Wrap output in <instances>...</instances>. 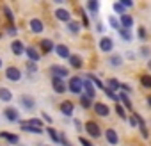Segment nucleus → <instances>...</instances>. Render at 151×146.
<instances>
[{
  "label": "nucleus",
  "instance_id": "1",
  "mask_svg": "<svg viewBox=\"0 0 151 146\" xmlns=\"http://www.w3.org/2000/svg\"><path fill=\"white\" fill-rule=\"evenodd\" d=\"M82 84H84V79H80V77H71L66 86H68V91H71L73 95H82L84 93L82 91Z\"/></svg>",
  "mask_w": 151,
  "mask_h": 146
},
{
  "label": "nucleus",
  "instance_id": "2",
  "mask_svg": "<svg viewBox=\"0 0 151 146\" xmlns=\"http://www.w3.org/2000/svg\"><path fill=\"white\" fill-rule=\"evenodd\" d=\"M6 79L11 82H20L22 80V69L16 66H7L6 68Z\"/></svg>",
  "mask_w": 151,
  "mask_h": 146
},
{
  "label": "nucleus",
  "instance_id": "3",
  "mask_svg": "<svg viewBox=\"0 0 151 146\" xmlns=\"http://www.w3.org/2000/svg\"><path fill=\"white\" fill-rule=\"evenodd\" d=\"M50 73H52V77H55V79H62V80L69 75L68 68L59 66V64H52V66H50Z\"/></svg>",
  "mask_w": 151,
  "mask_h": 146
},
{
  "label": "nucleus",
  "instance_id": "4",
  "mask_svg": "<svg viewBox=\"0 0 151 146\" xmlns=\"http://www.w3.org/2000/svg\"><path fill=\"white\" fill-rule=\"evenodd\" d=\"M4 118L9 123H18L20 121V111L16 107H6L4 109Z\"/></svg>",
  "mask_w": 151,
  "mask_h": 146
},
{
  "label": "nucleus",
  "instance_id": "5",
  "mask_svg": "<svg viewBox=\"0 0 151 146\" xmlns=\"http://www.w3.org/2000/svg\"><path fill=\"white\" fill-rule=\"evenodd\" d=\"M84 128H86V132H87L93 139H98V137L101 135V128H100V125L94 123V121H87Z\"/></svg>",
  "mask_w": 151,
  "mask_h": 146
},
{
  "label": "nucleus",
  "instance_id": "6",
  "mask_svg": "<svg viewBox=\"0 0 151 146\" xmlns=\"http://www.w3.org/2000/svg\"><path fill=\"white\" fill-rule=\"evenodd\" d=\"M52 87H53V91H55L57 95H64V93L68 91L66 82H64L62 79H55V77H52Z\"/></svg>",
  "mask_w": 151,
  "mask_h": 146
},
{
  "label": "nucleus",
  "instance_id": "7",
  "mask_svg": "<svg viewBox=\"0 0 151 146\" xmlns=\"http://www.w3.org/2000/svg\"><path fill=\"white\" fill-rule=\"evenodd\" d=\"M20 105H22L23 109H27V111H32V109L36 107V98L30 96V95H22V96H20Z\"/></svg>",
  "mask_w": 151,
  "mask_h": 146
},
{
  "label": "nucleus",
  "instance_id": "8",
  "mask_svg": "<svg viewBox=\"0 0 151 146\" xmlns=\"http://www.w3.org/2000/svg\"><path fill=\"white\" fill-rule=\"evenodd\" d=\"M93 109H94V112H96L98 116H101V118H107V116L110 114L109 105L103 103V102H96V103H93Z\"/></svg>",
  "mask_w": 151,
  "mask_h": 146
},
{
  "label": "nucleus",
  "instance_id": "9",
  "mask_svg": "<svg viewBox=\"0 0 151 146\" xmlns=\"http://www.w3.org/2000/svg\"><path fill=\"white\" fill-rule=\"evenodd\" d=\"M25 55L29 57V61L30 62H37L39 59H41V53H39V50L36 48V46H25Z\"/></svg>",
  "mask_w": 151,
  "mask_h": 146
},
{
  "label": "nucleus",
  "instance_id": "10",
  "mask_svg": "<svg viewBox=\"0 0 151 146\" xmlns=\"http://www.w3.org/2000/svg\"><path fill=\"white\" fill-rule=\"evenodd\" d=\"M82 91H86V96H87V98L94 100V96H96V87L93 86V82H91L89 79L84 80V84H82Z\"/></svg>",
  "mask_w": 151,
  "mask_h": 146
},
{
  "label": "nucleus",
  "instance_id": "11",
  "mask_svg": "<svg viewBox=\"0 0 151 146\" xmlns=\"http://www.w3.org/2000/svg\"><path fill=\"white\" fill-rule=\"evenodd\" d=\"M29 27H30V30H32L34 34H41V32L45 30V23H43L39 18H32V20L29 22Z\"/></svg>",
  "mask_w": 151,
  "mask_h": 146
},
{
  "label": "nucleus",
  "instance_id": "12",
  "mask_svg": "<svg viewBox=\"0 0 151 146\" xmlns=\"http://www.w3.org/2000/svg\"><path fill=\"white\" fill-rule=\"evenodd\" d=\"M0 137H2L4 141H7L9 144H13V146L20 144V135H18V134H11V132H0Z\"/></svg>",
  "mask_w": 151,
  "mask_h": 146
},
{
  "label": "nucleus",
  "instance_id": "13",
  "mask_svg": "<svg viewBox=\"0 0 151 146\" xmlns=\"http://www.w3.org/2000/svg\"><path fill=\"white\" fill-rule=\"evenodd\" d=\"M100 50L101 52H105V53H109V52H112L114 50V41L110 39V38H101L100 39Z\"/></svg>",
  "mask_w": 151,
  "mask_h": 146
},
{
  "label": "nucleus",
  "instance_id": "14",
  "mask_svg": "<svg viewBox=\"0 0 151 146\" xmlns=\"http://www.w3.org/2000/svg\"><path fill=\"white\" fill-rule=\"evenodd\" d=\"M55 18H57L59 22H66V23H69V22H71V13H69L68 9L59 7V9L55 11Z\"/></svg>",
  "mask_w": 151,
  "mask_h": 146
},
{
  "label": "nucleus",
  "instance_id": "15",
  "mask_svg": "<svg viewBox=\"0 0 151 146\" xmlns=\"http://www.w3.org/2000/svg\"><path fill=\"white\" fill-rule=\"evenodd\" d=\"M53 52H55L57 57H60V59H69V55H71V52H69V48H68L66 45H55Z\"/></svg>",
  "mask_w": 151,
  "mask_h": 146
},
{
  "label": "nucleus",
  "instance_id": "16",
  "mask_svg": "<svg viewBox=\"0 0 151 146\" xmlns=\"http://www.w3.org/2000/svg\"><path fill=\"white\" fill-rule=\"evenodd\" d=\"M60 112H62L66 118H71V116H73V112H75V105H73L69 100H66V102H62V103H60Z\"/></svg>",
  "mask_w": 151,
  "mask_h": 146
},
{
  "label": "nucleus",
  "instance_id": "17",
  "mask_svg": "<svg viewBox=\"0 0 151 146\" xmlns=\"http://www.w3.org/2000/svg\"><path fill=\"white\" fill-rule=\"evenodd\" d=\"M105 139H107V142L112 144V146H116V144L119 142V135H117V132H116L114 128H107V132H105Z\"/></svg>",
  "mask_w": 151,
  "mask_h": 146
},
{
  "label": "nucleus",
  "instance_id": "18",
  "mask_svg": "<svg viewBox=\"0 0 151 146\" xmlns=\"http://www.w3.org/2000/svg\"><path fill=\"white\" fill-rule=\"evenodd\" d=\"M39 48H41L43 53H52L53 48H55V45H53L52 39H43V41H39Z\"/></svg>",
  "mask_w": 151,
  "mask_h": 146
},
{
  "label": "nucleus",
  "instance_id": "19",
  "mask_svg": "<svg viewBox=\"0 0 151 146\" xmlns=\"http://www.w3.org/2000/svg\"><path fill=\"white\" fill-rule=\"evenodd\" d=\"M11 50H13L14 55H23V53H25V45H23L20 39H14V41L11 43Z\"/></svg>",
  "mask_w": 151,
  "mask_h": 146
},
{
  "label": "nucleus",
  "instance_id": "20",
  "mask_svg": "<svg viewBox=\"0 0 151 146\" xmlns=\"http://www.w3.org/2000/svg\"><path fill=\"white\" fill-rule=\"evenodd\" d=\"M68 61H69L71 68H75V69H80V68L84 66V61H82V57H80V55H77V53H71Z\"/></svg>",
  "mask_w": 151,
  "mask_h": 146
},
{
  "label": "nucleus",
  "instance_id": "21",
  "mask_svg": "<svg viewBox=\"0 0 151 146\" xmlns=\"http://www.w3.org/2000/svg\"><path fill=\"white\" fill-rule=\"evenodd\" d=\"M0 102H4V103H11V102H13V93H11V89L0 87Z\"/></svg>",
  "mask_w": 151,
  "mask_h": 146
},
{
  "label": "nucleus",
  "instance_id": "22",
  "mask_svg": "<svg viewBox=\"0 0 151 146\" xmlns=\"http://www.w3.org/2000/svg\"><path fill=\"white\" fill-rule=\"evenodd\" d=\"M119 23H121V29H128V30H130L132 25H133V18H132L130 14L124 13V14L121 16V20H119Z\"/></svg>",
  "mask_w": 151,
  "mask_h": 146
},
{
  "label": "nucleus",
  "instance_id": "23",
  "mask_svg": "<svg viewBox=\"0 0 151 146\" xmlns=\"http://www.w3.org/2000/svg\"><path fill=\"white\" fill-rule=\"evenodd\" d=\"M80 29H82V25H80L78 22H73V20H71V22L68 23V32H69V34H78Z\"/></svg>",
  "mask_w": 151,
  "mask_h": 146
},
{
  "label": "nucleus",
  "instance_id": "24",
  "mask_svg": "<svg viewBox=\"0 0 151 146\" xmlns=\"http://www.w3.org/2000/svg\"><path fill=\"white\" fill-rule=\"evenodd\" d=\"M119 86H121V82H119L117 79H110V80L107 82V86H105V87H107L109 91H112V93H114L116 89H119Z\"/></svg>",
  "mask_w": 151,
  "mask_h": 146
},
{
  "label": "nucleus",
  "instance_id": "25",
  "mask_svg": "<svg viewBox=\"0 0 151 146\" xmlns=\"http://www.w3.org/2000/svg\"><path fill=\"white\" fill-rule=\"evenodd\" d=\"M2 11H4V16H6V20L13 25V22H14V14H13V11H11V7H7V6H4L2 7Z\"/></svg>",
  "mask_w": 151,
  "mask_h": 146
},
{
  "label": "nucleus",
  "instance_id": "26",
  "mask_svg": "<svg viewBox=\"0 0 151 146\" xmlns=\"http://www.w3.org/2000/svg\"><path fill=\"white\" fill-rule=\"evenodd\" d=\"M25 123L29 126H34V128H43V121L37 119V118H30V119H25Z\"/></svg>",
  "mask_w": 151,
  "mask_h": 146
},
{
  "label": "nucleus",
  "instance_id": "27",
  "mask_svg": "<svg viewBox=\"0 0 151 146\" xmlns=\"http://www.w3.org/2000/svg\"><path fill=\"white\" fill-rule=\"evenodd\" d=\"M86 7H87V9L91 11V14H96V13H98V9H100V4L96 2V0H89Z\"/></svg>",
  "mask_w": 151,
  "mask_h": 146
},
{
  "label": "nucleus",
  "instance_id": "28",
  "mask_svg": "<svg viewBox=\"0 0 151 146\" xmlns=\"http://www.w3.org/2000/svg\"><path fill=\"white\" fill-rule=\"evenodd\" d=\"M117 100H121L124 107L132 109V102H130V98H128V95H126V93H119V95H117Z\"/></svg>",
  "mask_w": 151,
  "mask_h": 146
},
{
  "label": "nucleus",
  "instance_id": "29",
  "mask_svg": "<svg viewBox=\"0 0 151 146\" xmlns=\"http://www.w3.org/2000/svg\"><path fill=\"white\" fill-rule=\"evenodd\" d=\"M80 105H82L84 109H91V107H93V100L87 98L86 95H80Z\"/></svg>",
  "mask_w": 151,
  "mask_h": 146
},
{
  "label": "nucleus",
  "instance_id": "30",
  "mask_svg": "<svg viewBox=\"0 0 151 146\" xmlns=\"http://www.w3.org/2000/svg\"><path fill=\"white\" fill-rule=\"evenodd\" d=\"M87 79L93 82V86H94V87H100V89H103V91H105V86L101 84V80H100L98 77H94V75H87Z\"/></svg>",
  "mask_w": 151,
  "mask_h": 146
},
{
  "label": "nucleus",
  "instance_id": "31",
  "mask_svg": "<svg viewBox=\"0 0 151 146\" xmlns=\"http://www.w3.org/2000/svg\"><path fill=\"white\" fill-rule=\"evenodd\" d=\"M46 132H48V135L52 137V141H53V142H60V135H59V134L55 132V128L48 126V128H46Z\"/></svg>",
  "mask_w": 151,
  "mask_h": 146
},
{
  "label": "nucleus",
  "instance_id": "32",
  "mask_svg": "<svg viewBox=\"0 0 151 146\" xmlns=\"http://www.w3.org/2000/svg\"><path fill=\"white\" fill-rule=\"evenodd\" d=\"M109 62H110L112 66H121V64H123V59H121V55H119V53H114V55L109 59Z\"/></svg>",
  "mask_w": 151,
  "mask_h": 146
},
{
  "label": "nucleus",
  "instance_id": "33",
  "mask_svg": "<svg viewBox=\"0 0 151 146\" xmlns=\"http://www.w3.org/2000/svg\"><path fill=\"white\" fill-rule=\"evenodd\" d=\"M119 34H121V38H123L124 41H132V38H133V36H132V30H128V29H121Z\"/></svg>",
  "mask_w": 151,
  "mask_h": 146
},
{
  "label": "nucleus",
  "instance_id": "34",
  "mask_svg": "<svg viewBox=\"0 0 151 146\" xmlns=\"http://www.w3.org/2000/svg\"><path fill=\"white\" fill-rule=\"evenodd\" d=\"M25 68H27L29 73H37V71H39V69H37V62H30V61H27Z\"/></svg>",
  "mask_w": 151,
  "mask_h": 146
},
{
  "label": "nucleus",
  "instance_id": "35",
  "mask_svg": "<svg viewBox=\"0 0 151 146\" xmlns=\"http://www.w3.org/2000/svg\"><path fill=\"white\" fill-rule=\"evenodd\" d=\"M140 84L147 89H151V75H142L140 77Z\"/></svg>",
  "mask_w": 151,
  "mask_h": 146
},
{
  "label": "nucleus",
  "instance_id": "36",
  "mask_svg": "<svg viewBox=\"0 0 151 146\" xmlns=\"http://www.w3.org/2000/svg\"><path fill=\"white\" fill-rule=\"evenodd\" d=\"M109 23H110V25H112V29H116L117 32L121 30V23H119V20H117V18L110 16V18H109Z\"/></svg>",
  "mask_w": 151,
  "mask_h": 146
},
{
  "label": "nucleus",
  "instance_id": "37",
  "mask_svg": "<svg viewBox=\"0 0 151 146\" xmlns=\"http://www.w3.org/2000/svg\"><path fill=\"white\" fill-rule=\"evenodd\" d=\"M112 7H114V11H116V13H119V14H121V16H123V14H124V7H123V6H121V4H119V2H116V4H114V6H112Z\"/></svg>",
  "mask_w": 151,
  "mask_h": 146
},
{
  "label": "nucleus",
  "instance_id": "38",
  "mask_svg": "<svg viewBox=\"0 0 151 146\" xmlns=\"http://www.w3.org/2000/svg\"><path fill=\"white\" fill-rule=\"evenodd\" d=\"M7 34H9V36H16V34H18V29H16L14 25H9V27H7Z\"/></svg>",
  "mask_w": 151,
  "mask_h": 146
},
{
  "label": "nucleus",
  "instance_id": "39",
  "mask_svg": "<svg viewBox=\"0 0 151 146\" xmlns=\"http://www.w3.org/2000/svg\"><path fill=\"white\" fill-rule=\"evenodd\" d=\"M116 112L119 114V118H123V119L126 118V114H124V109H123L121 105H116Z\"/></svg>",
  "mask_w": 151,
  "mask_h": 146
},
{
  "label": "nucleus",
  "instance_id": "40",
  "mask_svg": "<svg viewBox=\"0 0 151 146\" xmlns=\"http://www.w3.org/2000/svg\"><path fill=\"white\" fill-rule=\"evenodd\" d=\"M78 142H80L82 146H94V144H93L89 139H86V137H80V139H78Z\"/></svg>",
  "mask_w": 151,
  "mask_h": 146
},
{
  "label": "nucleus",
  "instance_id": "41",
  "mask_svg": "<svg viewBox=\"0 0 151 146\" xmlns=\"http://www.w3.org/2000/svg\"><path fill=\"white\" fill-rule=\"evenodd\" d=\"M119 4H121L124 9H126V7H133V2H132V0H121Z\"/></svg>",
  "mask_w": 151,
  "mask_h": 146
},
{
  "label": "nucleus",
  "instance_id": "42",
  "mask_svg": "<svg viewBox=\"0 0 151 146\" xmlns=\"http://www.w3.org/2000/svg\"><path fill=\"white\" fill-rule=\"evenodd\" d=\"M149 53H151V50H149L147 46H142V48H140V55H144V57H149Z\"/></svg>",
  "mask_w": 151,
  "mask_h": 146
},
{
  "label": "nucleus",
  "instance_id": "43",
  "mask_svg": "<svg viewBox=\"0 0 151 146\" xmlns=\"http://www.w3.org/2000/svg\"><path fill=\"white\" fill-rule=\"evenodd\" d=\"M105 93H107V95H109V96H110V98H112L114 102H117V95H116V93H112V91H109L107 87H105Z\"/></svg>",
  "mask_w": 151,
  "mask_h": 146
},
{
  "label": "nucleus",
  "instance_id": "44",
  "mask_svg": "<svg viewBox=\"0 0 151 146\" xmlns=\"http://www.w3.org/2000/svg\"><path fill=\"white\" fill-rule=\"evenodd\" d=\"M82 22H84V25H86V27L89 25V18H87V14H86L84 11H82Z\"/></svg>",
  "mask_w": 151,
  "mask_h": 146
},
{
  "label": "nucleus",
  "instance_id": "45",
  "mask_svg": "<svg viewBox=\"0 0 151 146\" xmlns=\"http://www.w3.org/2000/svg\"><path fill=\"white\" fill-rule=\"evenodd\" d=\"M139 38H140V39H144V38H146V29H144V27H140V29H139Z\"/></svg>",
  "mask_w": 151,
  "mask_h": 146
},
{
  "label": "nucleus",
  "instance_id": "46",
  "mask_svg": "<svg viewBox=\"0 0 151 146\" xmlns=\"http://www.w3.org/2000/svg\"><path fill=\"white\" fill-rule=\"evenodd\" d=\"M43 119H45L46 123H50V125H52V118H50V116H48L46 112H43Z\"/></svg>",
  "mask_w": 151,
  "mask_h": 146
},
{
  "label": "nucleus",
  "instance_id": "47",
  "mask_svg": "<svg viewBox=\"0 0 151 146\" xmlns=\"http://www.w3.org/2000/svg\"><path fill=\"white\" fill-rule=\"evenodd\" d=\"M119 87H123V89H124V93H126V91H128V93H130V91H132V87H130V86H128V84H121V86H119Z\"/></svg>",
  "mask_w": 151,
  "mask_h": 146
},
{
  "label": "nucleus",
  "instance_id": "48",
  "mask_svg": "<svg viewBox=\"0 0 151 146\" xmlns=\"http://www.w3.org/2000/svg\"><path fill=\"white\" fill-rule=\"evenodd\" d=\"M75 126H77V130H82V123L78 119H75Z\"/></svg>",
  "mask_w": 151,
  "mask_h": 146
},
{
  "label": "nucleus",
  "instance_id": "49",
  "mask_svg": "<svg viewBox=\"0 0 151 146\" xmlns=\"http://www.w3.org/2000/svg\"><path fill=\"white\" fill-rule=\"evenodd\" d=\"M96 30H98V32H103L105 29H103V25H101V23H98V25H96Z\"/></svg>",
  "mask_w": 151,
  "mask_h": 146
},
{
  "label": "nucleus",
  "instance_id": "50",
  "mask_svg": "<svg viewBox=\"0 0 151 146\" xmlns=\"http://www.w3.org/2000/svg\"><path fill=\"white\" fill-rule=\"evenodd\" d=\"M130 125H133V126H135V125H137V119H135V118H133V114H132V118H130Z\"/></svg>",
  "mask_w": 151,
  "mask_h": 146
},
{
  "label": "nucleus",
  "instance_id": "51",
  "mask_svg": "<svg viewBox=\"0 0 151 146\" xmlns=\"http://www.w3.org/2000/svg\"><path fill=\"white\" fill-rule=\"evenodd\" d=\"M147 68H149V71H151V59L147 61Z\"/></svg>",
  "mask_w": 151,
  "mask_h": 146
},
{
  "label": "nucleus",
  "instance_id": "52",
  "mask_svg": "<svg viewBox=\"0 0 151 146\" xmlns=\"http://www.w3.org/2000/svg\"><path fill=\"white\" fill-rule=\"evenodd\" d=\"M2 66H4V62H2V57H0V69H2Z\"/></svg>",
  "mask_w": 151,
  "mask_h": 146
},
{
  "label": "nucleus",
  "instance_id": "53",
  "mask_svg": "<svg viewBox=\"0 0 151 146\" xmlns=\"http://www.w3.org/2000/svg\"><path fill=\"white\" fill-rule=\"evenodd\" d=\"M147 103H149V107H151V96H149V98H147Z\"/></svg>",
  "mask_w": 151,
  "mask_h": 146
},
{
  "label": "nucleus",
  "instance_id": "54",
  "mask_svg": "<svg viewBox=\"0 0 151 146\" xmlns=\"http://www.w3.org/2000/svg\"><path fill=\"white\" fill-rule=\"evenodd\" d=\"M16 146H25V144H16Z\"/></svg>",
  "mask_w": 151,
  "mask_h": 146
},
{
  "label": "nucleus",
  "instance_id": "55",
  "mask_svg": "<svg viewBox=\"0 0 151 146\" xmlns=\"http://www.w3.org/2000/svg\"><path fill=\"white\" fill-rule=\"evenodd\" d=\"M0 38H2V34H0Z\"/></svg>",
  "mask_w": 151,
  "mask_h": 146
},
{
  "label": "nucleus",
  "instance_id": "56",
  "mask_svg": "<svg viewBox=\"0 0 151 146\" xmlns=\"http://www.w3.org/2000/svg\"><path fill=\"white\" fill-rule=\"evenodd\" d=\"M46 146H48V144H46Z\"/></svg>",
  "mask_w": 151,
  "mask_h": 146
}]
</instances>
